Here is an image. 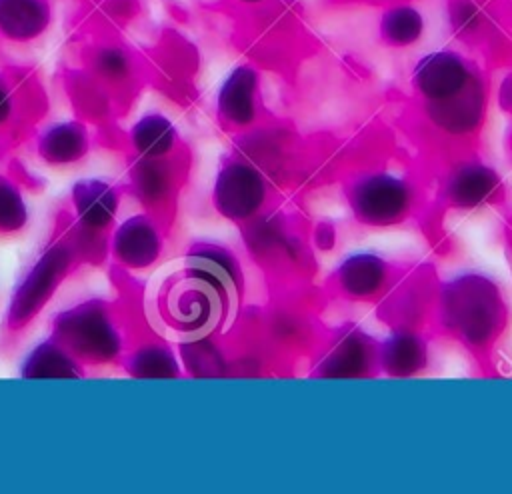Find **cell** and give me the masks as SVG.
I'll return each instance as SVG.
<instances>
[{
	"mask_svg": "<svg viewBox=\"0 0 512 494\" xmlns=\"http://www.w3.org/2000/svg\"><path fill=\"white\" fill-rule=\"evenodd\" d=\"M84 258L76 242L74 220L68 202L60 204L54 212L52 230L38 256L16 284L2 326H0V352L8 354L30 324L44 312L48 302L60 286L84 268Z\"/></svg>",
	"mask_w": 512,
	"mask_h": 494,
	"instance_id": "1",
	"label": "cell"
},
{
	"mask_svg": "<svg viewBox=\"0 0 512 494\" xmlns=\"http://www.w3.org/2000/svg\"><path fill=\"white\" fill-rule=\"evenodd\" d=\"M408 204V190L390 176H374L364 180L354 194V206L362 220L382 224L396 220Z\"/></svg>",
	"mask_w": 512,
	"mask_h": 494,
	"instance_id": "10",
	"label": "cell"
},
{
	"mask_svg": "<svg viewBox=\"0 0 512 494\" xmlns=\"http://www.w3.org/2000/svg\"><path fill=\"white\" fill-rule=\"evenodd\" d=\"M244 2H258V0H244Z\"/></svg>",
	"mask_w": 512,
	"mask_h": 494,
	"instance_id": "24",
	"label": "cell"
},
{
	"mask_svg": "<svg viewBox=\"0 0 512 494\" xmlns=\"http://www.w3.org/2000/svg\"><path fill=\"white\" fill-rule=\"evenodd\" d=\"M48 110L46 94L30 68L0 70V136L16 150L26 142Z\"/></svg>",
	"mask_w": 512,
	"mask_h": 494,
	"instance_id": "7",
	"label": "cell"
},
{
	"mask_svg": "<svg viewBox=\"0 0 512 494\" xmlns=\"http://www.w3.org/2000/svg\"><path fill=\"white\" fill-rule=\"evenodd\" d=\"M232 290V284L216 274L184 262L182 270L160 286L156 314L172 332L200 336L218 322Z\"/></svg>",
	"mask_w": 512,
	"mask_h": 494,
	"instance_id": "4",
	"label": "cell"
},
{
	"mask_svg": "<svg viewBox=\"0 0 512 494\" xmlns=\"http://www.w3.org/2000/svg\"><path fill=\"white\" fill-rule=\"evenodd\" d=\"M382 264L372 256H356L342 268V286L352 296H368L382 284Z\"/></svg>",
	"mask_w": 512,
	"mask_h": 494,
	"instance_id": "19",
	"label": "cell"
},
{
	"mask_svg": "<svg viewBox=\"0 0 512 494\" xmlns=\"http://www.w3.org/2000/svg\"><path fill=\"white\" fill-rule=\"evenodd\" d=\"M418 342H414L412 338H398L390 344V354H388V362H394V368H402V372H410L412 366L416 364V360L420 358L418 352Z\"/></svg>",
	"mask_w": 512,
	"mask_h": 494,
	"instance_id": "22",
	"label": "cell"
},
{
	"mask_svg": "<svg viewBox=\"0 0 512 494\" xmlns=\"http://www.w3.org/2000/svg\"><path fill=\"white\" fill-rule=\"evenodd\" d=\"M88 152L90 134L86 124L80 120L56 124L42 132L36 140L38 158L52 168L78 164L88 156Z\"/></svg>",
	"mask_w": 512,
	"mask_h": 494,
	"instance_id": "12",
	"label": "cell"
},
{
	"mask_svg": "<svg viewBox=\"0 0 512 494\" xmlns=\"http://www.w3.org/2000/svg\"><path fill=\"white\" fill-rule=\"evenodd\" d=\"M14 150H12V146L0 136V164H4L6 162V158L12 154Z\"/></svg>",
	"mask_w": 512,
	"mask_h": 494,
	"instance_id": "23",
	"label": "cell"
},
{
	"mask_svg": "<svg viewBox=\"0 0 512 494\" xmlns=\"http://www.w3.org/2000/svg\"><path fill=\"white\" fill-rule=\"evenodd\" d=\"M38 0H0V34L24 42L38 36L46 22L48 10Z\"/></svg>",
	"mask_w": 512,
	"mask_h": 494,
	"instance_id": "16",
	"label": "cell"
},
{
	"mask_svg": "<svg viewBox=\"0 0 512 494\" xmlns=\"http://www.w3.org/2000/svg\"><path fill=\"white\" fill-rule=\"evenodd\" d=\"M414 82L426 98L440 102L466 88L468 70L458 56L450 52H434L418 62Z\"/></svg>",
	"mask_w": 512,
	"mask_h": 494,
	"instance_id": "11",
	"label": "cell"
},
{
	"mask_svg": "<svg viewBox=\"0 0 512 494\" xmlns=\"http://www.w3.org/2000/svg\"><path fill=\"white\" fill-rule=\"evenodd\" d=\"M50 336L84 368L120 366L124 336L114 298H88L58 312Z\"/></svg>",
	"mask_w": 512,
	"mask_h": 494,
	"instance_id": "3",
	"label": "cell"
},
{
	"mask_svg": "<svg viewBox=\"0 0 512 494\" xmlns=\"http://www.w3.org/2000/svg\"><path fill=\"white\" fill-rule=\"evenodd\" d=\"M262 196L264 184L254 168L244 162H228L220 168L214 182L212 202L224 218H250L260 206Z\"/></svg>",
	"mask_w": 512,
	"mask_h": 494,
	"instance_id": "9",
	"label": "cell"
},
{
	"mask_svg": "<svg viewBox=\"0 0 512 494\" xmlns=\"http://www.w3.org/2000/svg\"><path fill=\"white\" fill-rule=\"evenodd\" d=\"M126 160V196L132 198L142 212L158 222L168 236L176 218L178 198L186 186L188 164L184 154L166 158H142L124 154Z\"/></svg>",
	"mask_w": 512,
	"mask_h": 494,
	"instance_id": "6",
	"label": "cell"
},
{
	"mask_svg": "<svg viewBox=\"0 0 512 494\" xmlns=\"http://www.w3.org/2000/svg\"><path fill=\"white\" fill-rule=\"evenodd\" d=\"M86 368L52 336L42 340L22 362L20 376L26 380H72L84 378Z\"/></svg>",
	"mask_w": 512,
	"mask_h": 494,
	"instance_id": "14",
	"label": "cell"
},
{
	"mask_svg": "<svg viewBox=\"0 0 512 494\" xmlns=\"http://www.w3.org/2000/svg\"><path fill=\"white\" fill-rule=\"evenodd\" d=\"M116 292V308L122 324L124 352L120 370L130 378H178L180 366L160 332L150 324L144 308V288L132 272L112 264L108 270Z\"/></svg>",
	"mask_w": 512,
	"mask_h": 494,
	"instance_id": "2",
	"label": "cell"
},
{
	"mask_svg": "<svg viewBox=\"0 0 512 494\" xmlns=\"http://www.w3.org/2000/svg\"><path fill=\"white\" fill-rule=\"evenodd\" d=\"M22 190L10 172H0V236L20 234L28 224Z\"/></svg>",
	"mask_w": 512,
	"mask_h": 494,
	"instance_id": "18",
	"label": "cell"
},
{
	"mask_svg": "<svg viewBox=\"0 0 512 494\" xmlns=\"http://www.w3.org/2000/svg\"><path fill=\"white\" fill-rule=\"evenodd\" d=\"M482 112V96L480 92H474L468 88H462L458 94L434 102L432 116L434 120L444 126L450 132H462L472 128Z\"/></svg>",
	"mask_w": 512,
	"mask_h": 494,
	"instance_id": "17",
	"label": "cell"
},
{
	"mask_svg": "<svg viewBox=\"0 0 512 494\" xmlns=\"http://www.w3.org/2000/svg\"><path fill=\"white\" fill-rule=\"evenodd\" d=\"M124 196V184L102 178H84L74 182L68 206L74 220L76 242L86 266H102L106 262L110 236L116 228Z\"/></svg>",
	"mask_w": 512,
	"mask_h": 494,
	"instance_id": "5",
	"label": "cell"
},
{
	"mask_svg": "<svg viewBox=\"0 0 512 494\" xmlns=\"http://www.w3.org/2000/svg\"><path fill=\"white\" fill-rule=\"evenodd\" d=\"M420 32L422 16L414 8H394L382 18V36L390 44H410L420 36Z\"/></svg>",
	"mask_w": 512,
	"mask_h": 494,
	"instance_id": "20",
	"label": "cell"
},
{
	"mask_svg": "<svg viewBox=\"0 0 512 494\" xmlns=\"http://www.w3.org/2000/svg\"><path fill=\"white\" fill-rule=\"evenodd\" d=\"M124 154L142 158H166L182 154L178 132L162 114H148L140 118L126 134V148L122 156Z\"/></svg>",
	"mask_w": 512,
	"mask_h": 494,
	"instance_id": "13",
	"label": "cell"
},
{
	"mask_svg": "<svg viewBox=\"0 0 512 494\" xmlns=\"http://www.w3.org/2000/svg\"><path fill=\"white\" fill-rule=\"evenodd\" d=\"M256 74L248 66L236 68L218 96V112L230 124H248L254 118Z\"/></svg>",
	"mask_w": 512,
	"mask_h": 494,
	"instance_id": "15",
	"label": "cell"
},
{
	"mask_svg": "<svg viewBox=\"0 0 512 494\" xmlns=\"http://www.w3.org/2000/svg\"><path fill=\"white\" fill-rule=\"evenodd\" d=\"M166 234L146 212L134 214L116 224L110 236L112 262L128 272H140L154 266L164 250Z\"/></svg>",
	"mask_w": 512,
	"mask_h": 494,
	"instance_id": "8",
	"label": "cell"
},
{
	"mask_svg": "<svg viewBox=\"0 0 512 494\" xmlns=\"http://www.w3.org/2000/svg\"><path fill=\"white\" fill-rule=\"evenodd\" d=\"M452 188L458 204L474 206L490 196V192L496 188V176L486 168H468L456 178Z\"/></svg>",
	"mask_w": 512,
	"mask_h": 494,
	"instance_id": "21",
	"label": "cell"
}]
</instances>
